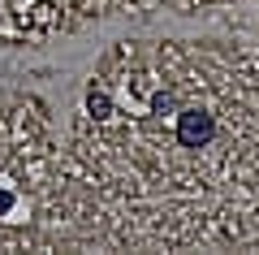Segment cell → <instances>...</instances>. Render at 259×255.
Instances as JSON below:
<instances>
[{
    "mask_svg": "<svg viewBox=\"0 0 259 255\" xmlns=\"http://www.w3.org/2000/svg\"><path fill=\"white\" fill-rule=\"evenodd\" d=\"M151 113H156V117H168V113H177V100L168 91H156L151 95Z\"/></svg>",
    "mask_w": 259,
    "mask_h": 255,
    "instance_id": "cell-3",
    "label": "cell"
},
{
    "mask_svg": "<svg viewBox=\"0 0 259 255\" xmlns=\"http://www.w3.org/2000/svg\"><path fill=\"white\" fill-rule=\"evenodd\" d=\"M216 138V117L203 108H182L177 113V143L182 147H207Z\"/></svg>",
    "mask_w": 259,
    "mask_h": 255,
    "instance_id": "cell-1",
    "label": "cell"
},
{
    "mask_svg": "<svg viewBox=\"0 0 259 255\" xmlns=\"http://www.w3.org/2000/svg\"><path fill=\"white\" fill-rule=\"evenodd\" d=\"M9 212H13V191L0 186V216H9Z\"/></svg>",
    "mask_w": 259,
    "mask_h": 255,
    "instance_id": "cell-4",
    "label": "cell"
},
{
    "mask_svg": "<svg viewBox=\"0 0 259 255\" xmlns=\"http://www.w3.org/2000/svg\"><path fill=\"white\" fill-rule=\"evenodd\" d=\"M87 113H91L95 121L112 117V100H108V95H104V91H91V95H87Z\"/></svg>",
    "mask_w": 259,
    "mask_h": 255,
    "instance_id": "cell-2",
    "label": "cell"
}]
</instances>
